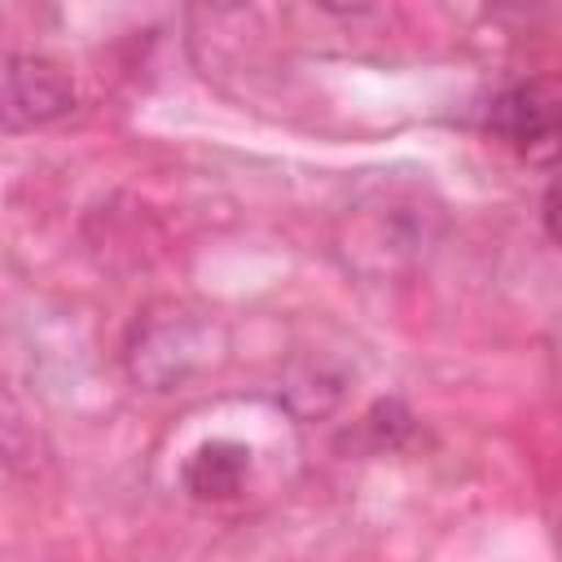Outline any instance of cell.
<instances>
[{"mask_svg":"<svg viewBox=\"0 0 562 562\" xmlns=\"http://www.w3.org/2000/svg\"><path fill=\"white\" fill-rule=\"evenodd\" d=\"M250 474V448L237 439H211L184 461V492L198 501H233Z\"/></svg>","mask_w":562,"mask_h":562,"instance_id":"5b68a950","label":"cell"},{"mask_svg":"<svg viewBox=\"0 0 562 562\" xmlns=\"http://www.w3.org/2000/svg\"><path fill=\"white\" fill-rule=\"evenodd\" d=\"M487 127L527 158L558 154L562 149V83L522 79L505 88L487 110Z\"/></svg>","mask_w":562,"mask_h":562,"instance_id":"3957f363","label":"cell"},{"mask_svg":"<svg viewBox=\"0 0 562 562\" xmlns=\"http://www.w3.org/2000/svg\"><path fill=\"white\" fill-rule=\"evenodd\" d=\"M360 435H369V448H400L413 435V413L400 400H378L364 417H360Z\"/></svg>","mask_w":562,"mask_h":562,"instance_id":"8992f818","label":"cell"},{"mask_svg":"<svg viewBox=\"0 0 562 562\" xmlns=\"http://www.w3.org/2000/svg\"><path fill=\"white\" fill-rule=\"evenodd\" d=\"M220 356H224V325L211 312L189 307L180 299L149 303L132 321L123 342V364L132 382L149 391H180L193 378L211 373Z\"/></svg>","mask_w":562,"mask_h":562,"instance_id":"6da1fadb","label":"cell"},{"mask_svg":"<svg viewBox=\"0 0 562 562\" xmlns=\"http://www.w3.org/2000/svg\"><path fill=\"white\" fill-rule=\"evenodd\" d=\"M0 110L9 132L44 127L57 123L75 110V83L70 75L35 53H9L4 61V88H0Z\"/></svg>","mask_w":562,"mask_h":562,"instance_id":"277c9868","label":"cell"},{"mask_svg":"<svg viewBox=\"0 0 562 562\" xmlns=\"http://www.w3.org/2000/svg\"><path fill=\"white\" fill-rule=\"evenodd\" d=\"M430 211L413 193L378 189L364 202L351 206V228L342 237V250L364 272H391L400 263H413L430 241Z\"/></svg>","mask_w":562,"mask_h":562,"instance_id":"7a4b0ae2","label":"cell"},{"mask_svg":"<svg viewBox=\"0 0 562 562\" xmlns=\"http://www.w3.org/2000/svg\"><path fill=\"white\" fill-rule=\"evenodd\" d=\"M540 224L553 241H562V167L553 171V180L544 184V198H540Z\"/></svg>","mask_w":562,"mask_h":562,"instance_id":"52a82bcc","label":"cell"}]
</instances>
